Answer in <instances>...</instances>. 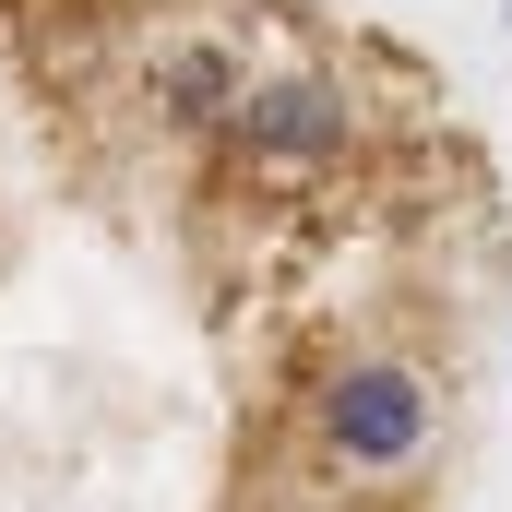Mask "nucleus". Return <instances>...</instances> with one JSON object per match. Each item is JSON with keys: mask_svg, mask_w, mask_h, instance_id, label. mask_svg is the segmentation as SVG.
<instances>
[{"mask_svg": "<svg viewBox=\"0 0 512 512\" xmlns=\"http://www.w3.org/2000/svg\"><path fill=\"white\" fill-rule=\"evenodd\" d=\"M441 417H453V393L429 382L417 358H393V346H346L334 370H310V393H298L310 465L346 477V489H393V477H417V465L441 453Z\"/></svg>", "mask_w": 512, "mask_h": 512, "instance_id": "f257e3e1", "label": "nucleus"}, {"mask_svg": "<svg viewBox=\"0 0 512 512\" xmlns=\"http://www.w3.org/2000/svg\"><path fill=\"white\" fill-rule=\"evenodd\" d=\"M215 143L239 167H262V179H334L370 143V96L346 72H322V60H251V84L215 120Z\"/></svg>", "mask_w": 512, "mask_h": 512, "instance_id": "f03ea898", "label": "nucleus"}, {"mask_svg": "<svg viewBox=\"0 0 512 512\" xmlns=\"http://www.w3.org/2000/svg\"><path fill=\"white\" fill-rule=\"evenodd\" d=\"M239 84H251V48H239L227 24H179V36L143 48V108L167 131H215L239 108Z\"/></svg>", "mask_w": 512, "mask_h": 512, "instance_id": "7ed1b4c3", "label": "nucleus"}]
</instances>
